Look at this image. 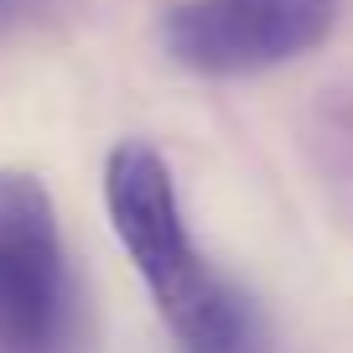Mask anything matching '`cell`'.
I'll return each mask as SVG.
<instances>
[{
    "mask_svg": "<svg viewBox=\"0 0 353 353\" xmlns=\"http://www.w3.org/2000/svg\"><path fill=\"white\" fill-rule=\"evenodd\" d=\"M11 6H16V0H0V16H6V11H11Z\"/></svg>",
    "mask_w": 353,
    "mask_h": 353,
    "instance_id": "4",
    "label": "cell"
},
{
    "mask_svg": "<svg viewBox=\"0 0 353 353\" xmlns=\"http://www.w3.org/2000/svg\"><path fill=\"white\" fill-rule=\"evenodd\" d=\"M338 26V0H188L161 21V47L198 78H254L296 63Z\"/></svg>",
    "mask_w": 353,
    "mask_h": 353,
    "instance_id": "3",
    "label": "cell"
},
{
    "mask_svg": "<svg viewBox=\"0 0 353 353\" xmlns=\"http://www.w3.org/2000/svg\"><path fill=\"white\" fill-rule=\"evenodd\" d=\"M83 296L37 172H0V353H78Z\"/></svg>",
    "mask_w": 353,
    "mask_h": 353,
    "instance_id": "2",
    "label": "cell"
},
{
    "mask_svg": "<svg viewBox=\"0 0 353 353\" xmlns=\"http://www.w3.org/2000/svg\"><path fill=\"white\" fill-rule=\"evenodd\" d=\"M104 213L182 353H265L260 312L203 260L156 145L120 141L104 156Z\"/></svg>",
    "mask_w": 353,
    "mask_h": 353,
    "instance_id": "1",
    "label": "cell"
}]
</instances>
